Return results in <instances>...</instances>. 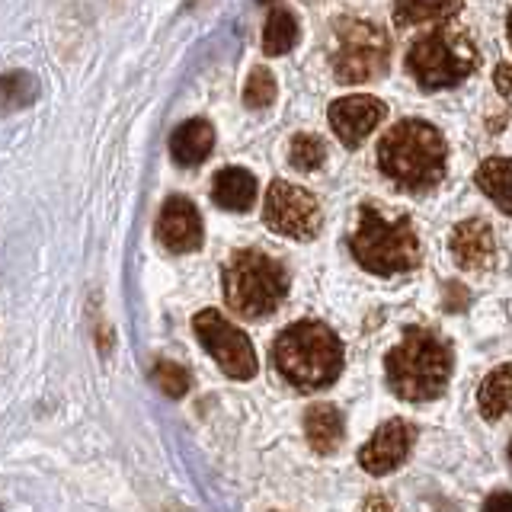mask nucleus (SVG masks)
<instances>
[{"label":"nucleus","instance_id":"4468645a","mask_svg":"<svg viewBox=\"0 0 512 512\" xmlns=\"http://www.w3.org/2000/svg\"><path fill=\"white\" fill-rule=\"evenodd\" d=\"M215 148V128L205 119H189L170 138V157L180 167H199Z\"/></svg>","mask_w":512,"mask_h":512},{"label":"nucleus","instance_id":"cd10ccee","mask_svg":"<svg viewBox=\"0 0 512 512\" xmlns=\"http://www.w3.org/2000/svg\"><path fill=\"white\" fill-rule=\"evenodd\" d=\"M506 36H509V45H512V10H509V20H506Z\"/></svg>","mask_w":512,"mask_h":512},{"label":"nucleus","instance_id":"4be33fe9","mask_svg":"<svg viewBox=\"0 0 512 512\" xmlns=\"http://www.w3.org/2000/svg\"><path fill=\"white\" fill-rule=\"evenodd\" d=\"M455 13H461V4H397L394 7L397 23H404V26L452 20Z\"/></svg>","mask_w":512,"mask_h":512},{"label":"nucleus","instance_id":"a211bd4d","mask_svg":"<svg viewBox=\"0 0 512 512\" xmlns=\"http://www.w3.org/2000/svg\"><path fill=\"white\" fill-rule=\"evenodd\" d=\"M474 183L480 186V192L500 205V212L512 215V157H490L477 167Z\"/></svg>","mask_w":512,"mask_h":512},{"label":"nucleus","instance_id":"20e7f679","mask_svg":"<svg viewBox=\"0 0 512 512\" xmlns=\"http://www.w3.org/2000/svg\"><path fill=\"white\" fill-rule=\"evenodd\" d=\"M349 250L356 263L375 276H397V272H410L420 266V237L413 231L410 218H388L365 202L359 208V228L349 240Z\"/></svg>","mask_w":512,"mask_h":512},{"label":"nucleus","instance_id":"5701e85b","mask_svg":"<svg viewBox=\"0 0 512 512\" xmlns=\"http://www.w3.org/2000/svg\"><path fill=\"white\" fill-rule=\"evenodd\" d=\"M151 381L157 384L160 391L167 397H183L189 391V372L183 365H176L170 359H160L154 368H151Z\"/></svg>","mask_w":512,"mask_h":512},{"label":"nucleus","instance_id":"1a4fd4ad","mask_svg":"<svg viewBox=\"0 0 512 512\" xmlns=\"http://www.w3.org/2000/svg\"><path fill=\"white\" fill-rule=\"evenodd\" d=\"M263 218L272 231L292 240H314L320 234V224H324L320 205L311 192L285 180H276L269 186Z\"/></svg>","mask_w":512,"mask_h":512},{"label":"nucleus","instance_id":"0eeeda50","mask_svg":"<svg viewBox=\"0 0 512 512\" xmlns=\"http://www.w3.org/2000/svg\"><path fill=\"white\" fill-rule=\"evenodd\" d=\"M333 77L340 84H365L388 71L391 42L384 29L368 20H340L336 23L333 48Z\"/></svg>","mask_w":512,"mask_h":512},{"label":"nucleus","instance_id":"ddd939ff","mask_svg":"<svg viewBox=\"0 0 512 512\" xmlns=\"http://www.w3.org/2000/svg\"><path fill=\"white\" fill-rule=\"evenodd\" d=\"M448 247L455 253V263L461 269H484L493 260V231L487 221L471 218L461 221L448 237Z\"/></svg>","mask_w":512,"mask_h":512},{"label":"nucleus","instance_id":"6ab92c4d","mask_svg":"<svg viewBox=\"0 0 512 512\" xmlns=\"http://www.w3.org/2000/svg\"><path fill=\"white\" fill-rule=\"evenodd\" d=\"M298 42V20L288 7H272L263 29V52L266 55H285Z\"/></svg>","mask_w":512,"mask_h":512},{"label":"nucleus","instance_id":"412c9836","mask_svg":"<svg viewBox=\"0 0 512 512\" xmlns=\"http://www.w3.org/2000/svg\"><path fill=\"white\" fill-rule=\"evenodd\" d=\"M327 160V144L320 141L317 135H295L292 144H288V164H292L295 170L301 173H314L324 167Z\"/></svg>","mask_w":512,"mask_h":512},{"label":"nucleus","instance_id":"f03ea898","mask_svg":"<svg viewBox=\"0 0 512 512\" xmlns=\"http://www.w3.org/2000/svg\"><path fill=\"white\" fill-rule=\"evenodd\" d=\"M455 356L439 333L410 327L400 343L384 359V372H388L391 391L400 400H413V404H426V400L442 397L452 378Z\"/></svg>","mask_w":512,"mask_h":512},{"label":"nucleus","instance_id":"a878e982","mask_svg":"<svg viewBox=\"0 0 512 512\" xmlns=\"http://www.w3.org/2000/svg\"><path fill=\"white\" fill-rule=\"evenodd\" d=\"M484 512H512V493H493V496H487Z\"/></svg>","mask_w":512,"mask_h":512},{"label":"nucleus","instance_id":"f8f14e48","mask_svg":"<svg viewBox=\"0 0 512 512\" xmlns=\"http://www.w3.org/2000/svg\"><path fill=\"white\" fill-rule=\"evenodd\" d=\"M157 240L170 253H192L202 247V215L183 196H170L157 218Z\"/></svg>","mask_w":512,"mask_h":512},{"label":"nucleus","instance_id":"9d476101","mask_svg":"<svg viewBox=\"0 0 512 512\" xmlns=\"http://www.w3.org/2000/svg\"><path fill=\"white\" fill-rule=\"evenodd\" d=\"M413 442H416L413 423H407V420H388L372 439L362 445V452H359L362 471L375 474V477L391 474L394 468H400V464L407 461Z\"/></svg>","mask_w":512,"mask_h":512},{"label":"nucleus","instance_id":"aec40b11","mask_svg":"<svg viewBox=\"0 0 512 512\" xmlns=\"http://www.w3.org/2000/svg\"><path fill=\"white\" fill-rule=\"evenodd\" d=\"M39 84L36 77L26 71H10L0 74V112H16L36 103Z\"/></svg>","mask_w":512,"mask_h":512},{"label":"nucleus","instance_id":"423d86ee","mask_svg":"<svg viewBox=\"0 0 512 512\" xmlns=\"http://www.w3.org/2000/svg\"><path fill=\"white\" fill-rule=\"evenodd\" d=\"M480 64L474 42L455 29H432L407 52V71L423 90H448L468 80Z\"/></svg>","mask_w":512,"mask_h":512},{"label":"nucleus","instance_id":"6e6552de","mask_svg":"<svg viewBox=\"0 0 512 512\" xmlns=\"http://www.w3.org/2000/svg\"><path fill=\"white\" fill-rule=\"evenodd\" d=\"M192 330H196L205 352L218 362V368L234 381H250L256 375V352L247 340L244 330H237L221 311H199L192 317Z\"/></svg>","mask_w":512,"mask_h":512},{"label":"nucleus","instance_id":"2eb2a0df","mask_svg":"<svg viewBox=\"0 0 512 512\" xmlns=\"http://www.w3.org/2000/svg\"><path fill=\"white\" fill-rule=\"evenodd\" d=\"M212 199L228 212H250L256 202V176L244 167H224L215 173Z\"/></svg>","mask_w":512,"mask_h":512},{"label":"nucleus","instance_id":"bb28decb","mask_svg":"<svg viewBox=\"0 0 512 512\" xmlns=\"http://www.w3.org/2000/svg\"><path fill=\"white\" fill-rule=\"evenodd\" d=\"M365 512H394L391 503L384 500V496H368L365 500Z\"/></svg>","mask_w":512,"mask_h":512},{"label":"nucleus","instance_id":"7ed1b4c3","mask_svg":"<svg viewBox=\"0 0 512 512\" xmlns=\"http://www.w3.org/2000/svg\"><path fill=\"white\" fill-rule=\"evenodd\" d=\"M272 362L298 391H320L330 388L343 372V343L320 320H298L279 333L272 346Z\"/></svg>","mask_w":512,"mask_h":512},{"label":"nucleus","instance_id":"f257e3e1","mask_svg":"<svg viewBox=\"0 0 512 512\" xmlns=\"http://www.w3.org/2000/svg\"><path fill=\"white\" fill-rule=\"evenodd\" d=\"M448 148L436 125L407 119L378 141V167L404 192H426L442 183Z\"/></svg>","mask_w":512,"mask_h":512},{"label":"nucleus","instance_id":"b1692460","mask_svg":"<svg viewBox=\"0 0 512 512\" xmlns=\"http://www.w3.org/2000/svg\"><path fill=\"white\" fill-rule=\"evenodd\" d=\"M272 100H276V77H272V71H266V68H253L247 87H244V103L250 109H266V106H272Z\"/></svg>","mask_w":512,"mask_h":512},{"label":"nucleus","instance_id":"9b49d317","mask_svg":"<svg viewBox=\"0 0 512 512\" xmlns=\"http://www.w3.org/2000/svg\"><path fill=\"white\" fill-rule=\"evenodd\" d=\"M384 116H388V106L375 96H343L330 103V125L346 148H359L384 122Z\"/></svg>","mask_w":512,"mask_h":512},{"label":"nucleus","instance_id":"c85d7f7f","mask_svg":"<svg viewBox=\"0 0 512 512\" xmlns=\"http://www.w3.org/2000/svg\"><path fill=\"white\" fill-rule=\"evenodd\" d=\"M509 458H512V442H509Z\"/></svg>","mask_w":512,"mask_h":512},{"label":"nucleus","instance_id":"dca6fc26","mask_svg":"<svg viewBox=\"0 0 512 512\" xmlns=\"http://www.w3.org/2000/svg\"><path fill=\"white\" fill-rule=\"evenodd\" d=\"M304 432H308V442L317 455H333L343 442V413L333 404H314L308 413H304Z\"/></svg>","mask_w":512,"mask_h":512},{"label":"nucleus","instance_id":"39448f33","mask_svg":"<svg viewBox=\"0 0 512 512\" xmlns=\"http://www.w3.org/2000/svg\"><path fill=\"white\" fill-rule=\"evenodd\" d=\"M288 295V269L260 250H240L224 266V298L231 311L247 320H263Z\"/></svg>","mask_w":512,"mask_h":512},{"label":"nucleus","instance_id":"f3484780","mask_svg":"<svg viewBox=\"0 0 512 512\" xmlns=\"http://www.w3.org/2000/svg\"><path fill=\"white\" fill-rule=\"evenodd\" d=\"M477 407L487 420H503L512 410V362L493 368L477 391Z\"/></svg>","mask_w":512,"mask_h":512},{"label":"nucleus","instance_id":"393cba45","mask_svg":"<svg viewBox=\"0 0 512 512\" xmlns=\"http://www.w3.org/2000/svg\"><path fill=\"white\" fill-rule=\"evenodd\" d=\"M493 84L503 93V100H509V106H512V64H500V68H496Z\"/></svg>","mask_w":512,"mask_h":512}]
</instances>
